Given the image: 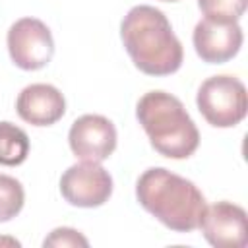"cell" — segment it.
<instances>
[{
	"mask_svg": "<svg viewBox=\"0 0 248 248\" xmlns=\"http://www.w3.org/2000/svg\"><path fill=\"white\" fill-rule=\"evenodd\" d=\"M120 37L134 66L147 76H169L182 66V45L155 6H134L120 23Z\"/></svg>",
	"mask_w": 248,
	"mask_h": 248,
	"instance_id": "6da1fadb",
	"label": "cell"
},
{
	"mask_svg": "<svg viewBox=\"0 0 248 248\" xmlns=\"http://www.w3.org/2000/svg\"><path fill=\"white\" fill-rule=\"evenodd\" d=\"M136 198L145 211L176 232L198 229L207 207L203 194L192 180L165 167H151L138 178Z\"/></svg>",
	"mask_w": 248,
	"mask_h": 248,
	"instance_id": "7a4b0ae2",
	"label": "cell"
},
{
	"mask_svg": "<svg viewBox=\"0 0 248 248\" xmlns=\"http://www.w3.org/2000/svg\"><path fill=\"white\" fill-rule=\"evenodd\" d=\"M136 116L151 147L169 159H188L200 145V132L182 101L167 91L153 89L140 97Z\"/></svg>",
	"mask_w": 248,
	"mask_h": 248,
	"instance_id": "3957f363",
	"label": "cell"
},
{
	"mask_svg": "<svg viewBox=\"0 0 248 248\" xmlns=\"http://www.w3.org/2000/svg\"><path fill=\"white\" fill-rule=\"evenodd\" d=\"M198 110L215 128L236 126L248 108V95L244 83L234 76H211L207 78L196 97Z\"/></svg>",
	"mask_w": 248,
	"mask_h": 248,
	"instance_id": "277c9868",
	"label": "cell"
},
{
	"mask_svg": "<svg viewBox=\"0 0 248 248\" xmlns=\"http://www.w3.org/2000/svg\"><path fill=\"white\" fill-rule=\"evenodd\" d=\"M8 52L21 70L45 68L54 54V39L46 23L37 17H21L8 29Z\"/></svg>",
	"mask_w": 248,
	"mask_h": 248,
	"instance_id": "5b68a950",
	"label": "cell"
},
{
	"mask_svg": "<svg viewBox=\"0 0 248 248\" xmlns=\"http://www.w3.org/2000/svg\"><path fill=\"white\" fill-rule=\"evenodd\" d=\"M62 198L76 207H99L112 194V176L93 161H81L68 167L60 178Z\"/></svg>",
	"mask_w": 248,
	"mask_h": 248,
	"instance_id": "8992f818",
	"label": "cell"
},
{
	"mask_svg": "<svg viewBox=\"0 0 248 248\" xmlns=\"http://www.w3.org/2000/svg\"><path fill=\"white\" fill-rule=\"evenodd\" d=\"M68 143L78 159L101 163L116 149V128L103 114H83L74 120Z\"/></svg>",
	"mask_w": 248,
	"mask_h": 248,
	"instance_id": "52a82bcc",
	"label": "cell"
},
{
	"mask_svg": "<svg viewBox=\"0 0 248 248\" xmlns=\"http://www.w3.org/2000/svg\"><path fill=\"white\" fill-rule=\"evenodd\" d=\"M198 229L217 248H244L248 242L246 211L232 202H217L205 207Z\"/></svg>",
	"mask_w": 248,
	"mask_h": 248,
	"instance_id": "ba28073f",
	"label": "cell"
},
{
	"mask_svg": "<svg viewBox=\"0 0 248 248\" xmlns=\"http://www.w3.org/2000/svg\"><path fill=\"white\" fill-rule=\"evenodd\" d=\"M242 27L238 21H221L203 17L194 27V48L207 64H223L236 56L242 46Z\"/></svg>",
	"mask_w": 248,
	"mask_h": 248,
	"instance_id": "9c48e42d",
	"label": "cell"
},
{
	"mask_svg": "<svg viewBox=\"0 0 248 248\" xmlns=\"http://www.w3.org/2000/svg\"><path fill=\"white\" fill-rule=\"evenodd\" d=\"M16 110L21 120L33 126H50L66 112V99L50 83H31L16 99Z\"/></svg>",
	"mask_w": 248,
	"mask_h": 248,
	"instance_id": "30bf717a",
	"label": "cell"
},
{
	"mask_svg": "<svg viewBox=\"0 0 248 248\" xmlns=\"http://www.w3.org/2000/svg\"><path fill=\"white\" fill-rule=\"evenodd\" d=\"M29 155V136L16 124L0 122V165H21Z\"/></svg>",
	"mask_w": 248,
	"mask_h": 248,
	"instance_id": "8fae6325",
	"label": "cell"
},
{
	"mask_svg": "<svg viewBox=\"0 0 248 248\" xmlns=\"http://www.w3.org/2000/svg\"><path fill=\"white\" fill-rule=\"evenodd\" d=\"M25 203V192L19 180L0 174V223L14 219Z\"/></svg>",
	"mask_w": 248,
	"mask_h": 248,
	"instance_id": "7c38bea8",
	"label": "cell"
},
{
	"mask_svg": "<svg viewBox=\"0 0 248 248\" xmlns=\"http://www.w3.org/2000/svg\"><path fill=\"white\" fill-rule=\"evenodd\" d=\"M248 0H198V6L205 17L221 21H238L246 10Z\"/></svg>",
	"mask_w": 248,
	"mask_h": 248,
	"instance_id": "4fadbf2b",
	"label": "cell"
},
{
	"mask_svg": "<svg viewBox=\"0 0 248 248\" xmlns=\"http://www.w3.org/2000/svg\"><path fill=\"white\" fill-rule=\"evenodd\" d=\"M43 246H56V248H64V246H83L87 248L89 246V240L76 229H70V227H58L54 229L45 240H43Z\"/></svg>",
	"mask_w": 248,
	"mask_h": 248,
	"instance_id": "5bb4252c",
	"label": "cell"
},
{
	"mask_svg": "<svg viewBox=\"0 0 248 248\" xmlns=\"http://www.w3.org/2000/svg\"><path fill=\"white\" fill-rule=\"evenodd\" d=\"M0 244H16V246H19V242L12 240V238H0Z\"/></svg>",
	"mask_w": 248,
	"mask_h": 248,
	"instance_id": "9a60e30c",
	"label": "cell"
},
{
	"mask_svg": "<svg viewBox=\"0 0 248 248\" xmlns=\"http://www.w3.org/2000/svg\"><path fill=\"white\" fill-rule=\"evenodd\" d=\"M163 2H178V0H163Z\"/></svg>",
	"mask_w": 248,
	"mask_h": 248,
	"instance_id": "2e32d148",
	"label": "cell"
}]
</instances>
